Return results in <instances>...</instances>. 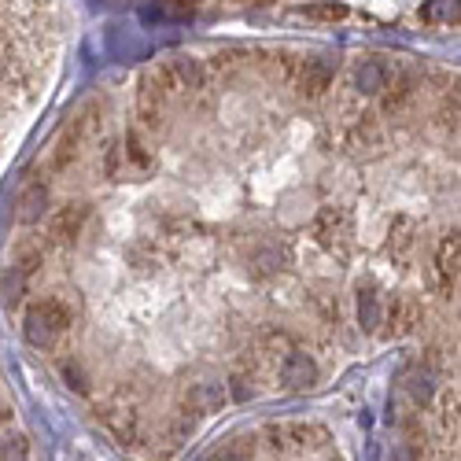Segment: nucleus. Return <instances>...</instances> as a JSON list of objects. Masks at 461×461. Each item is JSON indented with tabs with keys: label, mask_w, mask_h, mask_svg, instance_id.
I'll use <instances>...</instances> for the list:
<instances>
[{
	"label": "nucleus",
	"mask_w": 461,
	"mask_h": 461,
	"mask_svg": "<svg viewBox=\"0 0 461 461\" xmlns=\"http://www.w3.org/2000/svg\"><path fill=\"white\" fill-rule=\"evenodd\" d=\"M281 248H274V244H258V248H251L248 251V266H251V274L255 277H266V274H274L277 266H281Z\"/></svg>",
	"instance_id": "12"
},
{
	"label": "nucleus",
	"mask_w": 461,
	"mask_h": 461,
	"mask_svg": "<svg viewBox=\"0 0 461 461\" xmlns=\"http://www.w3.org/2000/svg\"><path fill=\"white\" fill-rule=\"evenodd\" d=\"M163 74H167L170 89H200V82H203V67L192 56H177Z\"/></svg>",
	"instance_id": "8"
},
{
	"label": "nucleus",
	"mask_w": 461,
	"mask_h": 461,
	"mask_svg": "<svg viewBox=\"0 0 461 461\" xmlns=\"http://www.w3.org/2000/svg\"><path fill=\"white\" fill-rule=\"evenodd\" d=\"M318 380V366L314 358L306 355V351H288L285 362H281V384L292 392H303V388H311V384Z\"/></svg>",
	"instance_id": "3"
},
{
	"label": "nucleus",
	"mask_w": 461,
	"mask_h": 461,
	"mask_svg": "<svg viewBox=\"0 0 461 461\" xmlns=\"http://www.w3.org/2000/svg\"><path fill=\"white\" fill-rule=\"evenodd\" d=\"M26 277H30V274H23L19 266L12 262V270L5 274V281H0V292H5V303H8V306H19V303H23V295H26Z\"/></svg>",
	"instance_id": "15"
},
{
	"label": "nucleus",
	"mask_w": 461,
	"mask_h": 461,
	"mask_svg": "<svg viewBox=\"0 0 461 461\" xmlns=\"http://www.w3.org/2000/svg\"><path fill=\"white\" fill-rule=\"evenodd\" d=\"M86 225H89V207L86 203H67L52 218V237L59 244H78V237L86 233Z\"/></svg>",
	"instance_id": "5"
},
{
	"label": "nucleus",
	"mask_w": 461,
	"mask_h": 461,
	"mask_svg": "<svg viewBox=\"0 0 461 461\" xmlns=\"http://www.w3.org/2000/svg\"><path fill=\"white\" fill-rule=\"evenodd\" d=\"M233 399H237V402L251 399V380H244V376H233Z\"/></svg>",
	"instance_id": "21"
},
{
	"label": "nucleus",
	"mask_w": 461,
	"mask_h": 461,
	"mask_svg": "<svg viewBox=\"0 0 461 461\" xmlns=\"http://www.w3.org/2000/svg\"><path fill=\"white\" fill-rule=\"evenodd\" d=\"M104 420H107V429L119 436V439H126V443H130V436L137 432V413L126 410V406H111V410L104 413Z\"/></svg>",
	"instance_id": "13"
},
{
	"label": "nucleus",
	"mask_w": 461,
	"mask_h": 461,
	"mask_svg": "<svg viewBox=\"0 0 461 461\" xmlns=\"http://www.w3.org/2000/svg\"><path fill=\"white\" fill-rule=\"evenodd\" d=\"M15 450H23V447H19V439H15L12 432H0V461H12V457H15Z\"/></svg>",
	"instance_id": "20"
},
{
	"label": "nucleus",
	"mask_w": 461,
	"mask_h": 461,
	"mask_svg": "<svg viewBox=\"0 0 461 461\" xmlns=\"http://www.w3.org/2000/svg\"><path fill=\"white\" fill-rule=\"evenodd\" d=\"M303 15H318V19H343L348 8L343 5H314V8H303Z\"/></svg>",
	"instance_id": "19"
},
{
	"label": "nucleus",
	"mask_w": 461,
	"mask_h": 461,
	"mask_svg": "<svg viewBox=\"0 0 461 461\" xmlns=\"http://www.w3.org/2000/svg\"><path fill=\"white\" fill-rule=\"evenodd\" d=\"M358 325L366 332H376L384 325V303H380V292L376 288H358Z\"/></svg>",
	"instance_id": "10"
},
{
	"label": "nucleus",
	"mask_w": 461,
	"mask_h": 461,
	"mask_svg": "<svg viewBox=\"0 0 461 461\" xmlns=\"http://www.w3.org/2000/svg\"><path fill=\"white\" fill-rule=\"evenodd\" d=\"M70 306L63 299H41V303H33L30 311H26V339L33 343V348H52V343L70 329Z\"/></svg>",
	"instance_id": "1"
},
{
	"label": "nucleus",
	"mask_w": 461,
	"mask_h": 461,
	"mask_svg": "<svg viewBox=\"0 0 461 461\" xmlns=\"http://www.w3.org/2000/svg\"><path fill=\"white\" fill-rule=\"evenodd\" d=\"M392 461H417V450H413L410 443H402V447H395V454H392Z\"/></svg>",
	"instance_id": "22"
},
{
	"label": "nucleus",
	"mask_w": 461,
	"mask_h": 461,
	"mask_svg": "<svg viewBox=\"0 0 461 461\" xmlns=\"http://www.w3.org/2000/svg\"><path fill=\"white\" fill-rule=\"evenodd\" d=\"M63 380L70 384V388H78V392H86V384H89L78 362H63Z\"/></svg>",
	"instance_id": "18"
},
{
	"label": "nucleus",
	"mask_w": 461,
	"mask_h": 461,
	"mask_svg": "<svg viewBox=\"0 0 461 461\" xmlns=\"http://www.w3.org/2000/svg\"><path fill=\"white\" fill-rule=\"evenodd\" d=\"M221 402H225V384H218V380H200V384H192V388L185 392V410L196 413V417L218 413Z\"/></svg>",
	"instance_id": "2"
},
{
	"label": "nucleus",
	"mask_w": 461,
	"mask_h": 461,
	"mask_svg": "<svg viewBox=\"0 0 461 461\" xmlns=\"http://www.w3.org/2000/svg\"><path fill=\"white\" fill-rule=\"evenodd\" d=\"M420 15H425L429 23H457V0H432Z\"/></svg>",
	"instance_id": "17"
},
{
	"label": "nucleus",
	"mask_w": 461,
	"mask_h": 461,
	"mask_svg": "<svg viewBox=\"0 0 461 461\" xmlns=\"http://www.w3.org/2000/svg\"><path fill=\"white\" fill-rule=\"evenodd\" d=\"M388 86H392V70H388V63L376 59V56L358 59V67H355V89H358L362 96H380Z\"/></svg>",
	"instance_id": "4"
},
{
	"label": "nucleus",
	"mask_w": 461,
	"mask_h": 461,
	"mask_svg": "<svg viewBox=\"0 0 461 461\" xmlns=\"http://www.w3.org/2000/svg\"><path fill=\"white\" fill-rule=\"evenodd\" d=\"M406 392H410V399H413L417 406L432 402V395H436V373L425 369V366L410 369V373H406Z\"/></svg>",
	"instance_id": "11"
},
{
	"label": "nucleus",
	"mask_w": 461,
	"mask_h": 461,
	"mask_svg": "<svg viewBox=\"0 0 461 461\" xmlns=\"http://www.w3.org/2000/svg\"><path fill=\"white\" fill-rule=\"evenodd\" d=\"M207 461H244V457L233 454V450H225V454H214V457H207Z\"/></svg>",
	"instance_id": "23"
},
{
	"label": "nucleus",
	"mask_w": 461,
	"mask_h": 461,
	"mask_svg": "<svg viewBox=\"0 0 461 461\" xmlns=\"http://www.w3.org/2000/svg\"><path fill=\"white\" fill-rule=\"evenodd\" d=\"M439 277H443V288L450 292V285L457 277V237H447L439 248Z\"/></svg>",
	"instance_id": "14"
},
{
	"label": "nucleus",
	"mask_w": 461,
	"mask_h": 461,
	"mask_svg": "<svg viewBox=\"0 0 461 461\" xmlns=\"http://www.w3.org/2000/svg\"><path fill=\"white\" fill-rule=\"evenodd\" d=\"M329 86H332V63H325V59H306L303 78H299V89H303L306 96H321Z\"/></svg>",
	"instance_id": "9"
},
{
	"label": "nucleus",
	"mask_w": 461,
	"mask_h": 461,
	"mask_svg": "<svg viewBox=\"0 0 461 461\" xmlns=\"http://www.w3.org/2000/svg\"><path fill=\"white\" fill-rule=\"evenodd\" d=\"M413 321H417V303H413V299H399V303L392 306V329H395V332H410Z\"/></svg>",
	"instance_id": "16"
},
{
	"label": "nucleus",
	"mask_w": 461,
	"mask_h": 461,
	"mask_svg": "<svg viewBox=\"0 0 461 461\" xmlns=\"http://www.w3.org/2000/svg\"><path fill=\"white\" fill-rule=\"evenodd\" d=\"M314 233L325 248H336V240H348L351 237V218L348 211H339V207H325L314 221Z\"/></svg>",
	"instance_id": "6"
},
{
	"label": "nucleus",
	"mask_w": 461,
	"mask_h": 461,
	"mask_svg": "<svg viewBox=\"0 0 461 461\" xmlns=\"http://www.w3.org/2000/svg\"><path fill=\"white\" fill-rule=\"evenodd\" d=\"M19 211V221H26V225H33V221H41L45 214H49V188L41 185V181H33V185H26L23 188V196H19V203H15Z\"/></svg>",
	"instance_id": "7"
}]
</instances>
